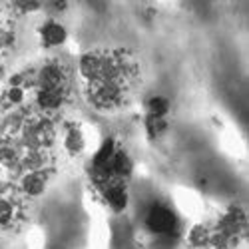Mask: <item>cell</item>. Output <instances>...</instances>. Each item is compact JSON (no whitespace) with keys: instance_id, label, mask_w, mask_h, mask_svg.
Wrapping results in <instances>:
<instances>
[{"instance_id":"obj_1","label":"cell","mask_w":249,"mask_h":249,"mask_svg":"<svg viewBox=\"0 0 249 249\" xmlns=\"http://www.w3.org/2000/svg\"><path fill=\"white\" fill-rule=\"evenodd\" d=\"M126 82H94L88 84V100L92 106L100 110H114L120 108L128 100V88Z\"/></svg>"},{"instance_id":"obj_2","label":"cell","mask_w":249,"mask_h":249,"mask_svg":"<svg viewBox=\"0 0 249 249\" xmlns=\"http://www.w3.org/2000/svg\"><path fill=\"white\" fill-rule=\"evenodd\" d=\"M146 225H148V230L158 237H176L179 223H178L176 213L170 210V207L156 203L148 212Z\"/></svg>"},{"instance_id":"obj_3","label":"cell","mask_w":249,"mask_h":249,"mask_svg":"<svg viewBox=\"0 0 249 249\" xmlns=\"http://www.w3.org/2000/svg\"><path fill=\"white\" fill-rule=\"evenodd\" d=\"M50 181V170H32L18 176V192L24 199L42 196Z\"/></svg>"},{"instance_id":"obj_4","label":"cell","mask_w":249,"mask_h":249,"mask_svg":"<svg viewBox=\"0 0 249 249\" xmlns=\"http://www.w3.org/2000/svg\"><path fill=\"white\" fill-rule=\"evenodd\" d=\"M102 197H104V201L108 203V207L112 212H116V213H120V212H124L128 207V192H126V185H124V181H112V183H108L106 188L102 190Z\"/></svg>"},{"instance_id":"obj_5","label":"cell","mask_w":249,"mask_h":249,"mask_svg":"<svg viewBox=\"0 0 249 249\" xmlns=\"http://www.w3.org/2000/svg\"><path fill=\"white\" fill-rule=\"evenodd\" d=\"M40 38H42V46L46 48H56L62 46L66 42L68 32L60 22H54V20H46V22L40 26Z\"/></svg>"},{"instance_id":"obj_6","label":"cell","mask_w":249,"mask_h":249,"mask_svg":"<svg viewBox=\"0 0 249 249\" xmlns=\"http://www.w3.org/2000/svg\"><path fill=\"white\" fill-rule=\"evenodd\" d=\"M64 148L70 156H80L86 148V140H84V134H82L78 124H70L66 126V132H64Z\"/></svg>"},{"instance_id":"obj_7","label":"cell","mask_w":249,"mask_h":249,"mask_svg":"<svg viewBox=\"0 0 249 249\" xmlns=\"http://www.w3.org/2000/svg\"><path fill=\"white\" fill-rule=\"evenodd\" d=\"M110 168H112V174L118 181H124V179H128L132 176V170H134V163L132 160L128 158L126 152H122V150H116L114 158L110 160Z\"/></svg>"},{"instance_id":"obj_8","label":"cell","mask_w":249,"mask_h":249,"mask_svg":"<svg viewBox=\"0 0 249 249\" xmlns=\"http://www.w3.org/2000/svg\"><path fill=\"white\" fill-rule=\"evenodd\" d=\"M116 150H118L116 140H112V138L104 140V142H102V146L98 148V152L94 154V158H92V161H90V168H102V165L110 163V160L114 158Z\"/></svg>"},{"instance_id":"obj_9","label":"cell","mask_w":249,"mask_h":249,"mask_svg":"<svg viewBox=\"0 0 249 249\" xmlns=\"http://www.w3.org/2000/svg\"><path fill=\"white\" fill-rule=\"evenodd\" d=\"M146 112L150 118H165L170 112V102L161 96H154L146 104Z\"/></svg>"},{"instance_id":"obj_10","label":"cell","mask_w":249,"mask_h":249,"mask_svg":"<svg viewBox=\"0 0 249 249\" xmlns=\"http://www.w3.org/2000/svg\"><path fill=\"white\" fill-rule=\"evenodd\" d=\"M168 130V120L165 118H146V132L150 138H160Z\"/></svg>"}]
</instances>
